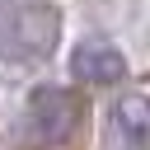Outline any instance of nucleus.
I'll list each match as a JSON object with an SVG mask.
<instances>
[{"label":"nucleus","instance_id":"obj_1","mask_svg":"<svg viewBox=\"0 0 150 150\" xmlns=\"http://www.w3.org/2000/svg\"><path fill=\"white\" fill-rule=\"evenodd\" d=\"M84 122V98L61 89V84H38L28 89L23 108H19V141L28 150H56L75 136V127Z\"/></svg>","mask_w":150,"mask_h":150},{"label":"nucleus","instance_id":"obj_5","mask_svg":"<svg viewBox=\"0 0 150 150\" xmlns=\"http://www.w3.org/2000/svg\"><path fill=\"white\" fill-rule=\"evenodd\" d=\"M5 19H9V5H0V33H5Z\"/></svg>","mask_w":150,"mask_h":150},{"label":"nucleus","instance_id":"obj_3","mask_svg":"<svg viewBox=\"0 0 150 150\" xmlns=\"http://www.w3.org/2000/svg\"><path fill=\"white\" fill-rule=\"evenodd\" d=\"M70 75H75L80 84H117V80L127 75V56H122V47L108 42V38H84V42H75V52H70Z\"/></svg>","mask_w":150,"mask_h":150},{"label":"nucleus","instance_id":"obj_4","mask_svg":"<svg viewBox=\"0 0 150 150\" xmlns=\"http://www.w3.org/2000/svg\"><path fill=\"white\" fill-rule=\"evenodd\" d=\"M108 150H150V98L127 94L108 112Z\"/></svg>","mask_w":150,"mask_h":150},{"label":"nucleus","instance_id":"obj_2","mask_svg":"<svg viewBox=\"0 0 150 150\" xmlns=\"http://www.w3.org/2000/svg\"><path fill=\"white\" fill-rule=\"evenodd\" d=\"M61 38V14L56 5H19L9 9L5 19V33H0V56L9 66H33L42 56H52Z\"/></svg>","mask_w":150,"mask_h":150}]
</instances>
